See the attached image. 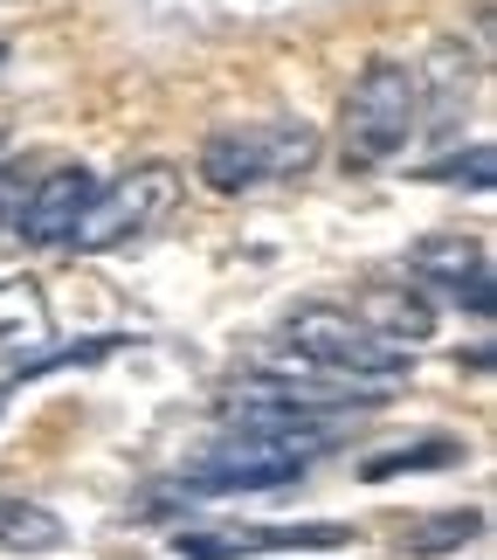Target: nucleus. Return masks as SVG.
I'll use <instances>...</instances> for the list:
<instances>
[{"mask_svg": "<svg viewBox=\"0 0 497 560\" xmlns=\"http://www.w3.org/2000/svg\"><path fill=\"white\" fill-rule=\"evenodd\" d=\"M291 353L305 360L311 374H326V381H401L407 368H415V353L394 347V339H380L374 326H366L359 312H345V305H297L291 312Z\"/></svg>", "mask_w": 497, "mask_h": 560, "instance_id": "obj_1", "label": "nucleus"}, {"mask_svg": "<svg viewBox=\"0 0 497 560\" xmlns=\"http://www.w3.org/2000/svg\"><path fill=\"white\" fill-rule=\"evenodd\" d=\"M422 125V77L394 56H374L345 91V166L394 160Z\"/></svg>", "mask_w": 497, "mask_h": 560, "instance_id": "obj_2", "label": "nucleus"}, {"mask_svg": "<svg viewBox=\"0 0 497 560\" xmlns=\"http://www.w3.org/2000/svg\"><path fill=\"white\" fill-rule=\"evenodd\" d=\"M318 160V132L305 118H256V125H228L201 145V180L214 194H249L263 180H291Z\"/></svg>", "mask_w": 497, "mask_h": 560, "instance_id": "obj_3", "label": "nucleus"}, {"mask_svg": "<svg viewBox=\"0 0 497 560\" xmlns=\"http://www.w3.org/2000/svg\"><path fill=\"white\" fill-rule=\"evenodd\" d=\"M173 201H180V174H173L166 160H145V166H132V174H118L111 187L91 194V208H83L76 229H70V249L104 256V249L132 243V235H145L159 214H173Z\"/></svg>", "mask_w": 497, "mask_h": 560, "instance_id": "obj_4", "label": "nucleus"}, {"mask_svg": "<svg viewBox=\"0 0 497 560\" xmlns=\"http://www.w3.org/2000/svg\"><path fill=\"white\" fill-rule=\"evenodd\" d=\"M305 478V450L263 443V436H228L201 450L193 464H180V485L193 499H228V491H284Z\"/></svg>", "mask_w": 497, "mask_h": 560, "instance_id": "obj_5", "label": "nucleus"}, {"mask_svg": "<svg viewBox=\"0 0 497 560\" xmlns=\"http://www.w3.org/2000/svg\"><path fill=\"white\" fill-rule=\"evenodd\" d=\"M222 422L235 429V436H263V443H291V450H311V443H326L332 429H339L332 408L305 401V395H297V387H284V381L235 387V395L222 401Z\"/></svg>", "mask_w": 497, "mask_h": 560, "instance_id": "obj_6", "label": "nucleus"}, {"mask_svg": "<svg viewBox=\"0 0 497 560\" xmlns=\"http://www.w3.org/2000/svg\"><path fill=\"white\" fill-rule=\"evenodd\" d=\"M104 180L91 174V166H56V174H42L28 194H21V214H14V235L21 243H35V249H56V243H70V229H76V214L91 208V194Z\"/></svg>", "mask_w": 497, "mask_h": 560, "instance_id": "obj_7", "label": "nucleus"}, {"mask_svg": "<svg viewBox=\"0 0 497 560\" xmlns=\"http://www.w3.org/2000/svg\"><path fill=\"white\" fill-rule=\"evenodd\" d=\"M345 526H208L180 533V560H249V553H297V547H345Z\"/></svg>", "mask_w": 497, "mask_h": 560, "instance_id": "obj_8", "label": "nucleus"}, {"mask_svg": "<svg viewBox=\"0 0 497 560\" xmlns=\"http://www.w3.org/2000/svg\"><path fill=\"white\" fill-rule=\"evenodd\" d=\"M359 318L374 326L380 339H394V347H415V339L436 332V305H428L422 291H401V284H380V291H366V305Z\"/></svg>", "mask_w": 497, "mask_h": 560, "instance_id": "obj_9", "label": "nucleus"}, {"mask_svg": "<svg viewBox=\"0 0 497 560\" xmlns=\"http://www.w3.org/2000/svg\"><path fill=\"white\" fill-rule=\"evenodd\" d=\"M407 270L428 277V284H457L463 291L477 270H490V256H484L477 235H428V243L407 249Z\"/></svg>", "mask_w": 497, "mask_h": 560, "instance_id": "obj_10", "label": "nucleus"}, {"mask_svg": "<svg viewBox=\"0 0 497 560\" xmlns=\"http://www.w3.org/2000/svg\"><path fill=\"white\" fill-rule=\"evenodd\" d=\"M62 547V520L35 499L0 491V553H56Z\"/></svg>", "mask_w": 497, "mask_h": 560, "instance_id": "obj_11", "label": "nucleus"}, {"mask_svg": "<svg viewBox=\"0 0 497 560\" xmlns=\"http://www.w3.org/2000/svg\"><path fill=\"white\" fill-rule=\"evenodd\" d=\"M457 464H463L457 436H422V443H394V450H380V457H366L359 478L387 485V478H407V470H457Z\"/></svg>", "mask_w": 497, "mask_h": 560, "instance_id": "obj_12", "label": "nucleus"}, {"mask_svg": "<svg viewBox=\"0 0 497 560\" xmlns=\"http://www.w3.org/2000/svg\"><path fill=\"white\" fill-rule=\"evenodd\" d=\"M49 339V305L28 277H0V347H42Z\"/></svg>", "mask_w": 497, "mask_h": 560, "instance_id": "obj_13", "label": "nucleus"}, {"mask_svg": "<svg viewBox=\"0 0 497 560\" xmlns=\"http://www.w3.org/2000/svg\"><path fill=\"white\" fill-rule=\"evenodd\" d=\"M484 533V512H442V520H422L401 533V553L407 560H436V553H457L463 540H477Z\"/></svg>", "mask_w": 497, "mask_h": 560, "instance_id": "obj_14", "label": "nucleus"}, {"mask_svg": "<svg viewBox=\"0 0 497 560\" xmlns=\"http://www.w3.org/2000/svg\"><path fill=\"white\" fill-rule=\"evenodd\" d=\"M490 166H497V153L477 139L470 153H457V160H436L422 180H449V187H477V194H490Z\"/></svg>", "mask_w": 497, "mask_h": 560, "instance_id": "obj_15", "label": "nucleus"}, {"mask_svg": "<svg viewBox=\"0 0 497 560\" xmlns=\"http://www.w3.org/2000/svg\"><path fill=\"white\" fill-rule=\"evenodd\" d=\"M21 194H28V187H21V174H14V166H0V235L14 229V214H21Z\"/></svg>", "mask_w": 497, "mask_h": 560, "instance_id": "obj_16", "label": "nucleus"}]
</instances>
